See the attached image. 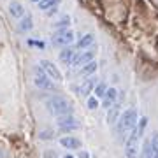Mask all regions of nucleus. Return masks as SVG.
Here are the masks:
<instances>
[{
	"instance_id": "f257e3e1",
	"label": "nucleus",
	"mask_w": 158,
	"mask_h": 158,
	"mask_svg": "<svg viewBox=\"0 0 158 158\" xmlns=\"http://www.w3.org/2000/svg\"><path fill=\"white\" fill-rule=\"evenodd\" d=\"M148 127V118L146 116H141L139 118V123L130 130L128 137H127V142H125V156L127 158H139L141 156V141L142 135H144V130Z\"/></svg>"
},
{
	"instance_id": "f03ea898",
	"label": "nucleus",
	"mask_w": 158,
	"mask_h": 158,
	"mask_svg": "<svg viewBox=\"0 0 158 158\" xmlns=\"http://www.w3.org/2000/svg\"><path fill=\"white\" fill-rule=\"evenodd\" d=\"M139 123V114H137V109L130 107L127 111L121 113V116L116 121V132L119 135H125V134H130V130L134 128L135 125Z\"/></svg>"
},
{
	"instance_id": "7ed1b4c3",
	"label": "nucleus",
	"mask_w": 158,
	"mask_h": 158,
	"mask_svg": "<svg viewBox=\"0 0 158 158\" xmlns=\"http://www.w3.org/2000/svg\"><path fill=\"white\" fill-rule=\"evenodd\" d=\"M46 107H48V111L51 114H55V116L70 114L74 111L70 100L65 98V97H62V95H55V97H51V98H48L46 100Z\"/></svg>"
},
{
	"instance_id": "20e7f679",
	"label": "nucleus",
	"mask_w": 158,
	"mask_h": 158,
	"mask_svg": "<svg viewBox=\"0 0 158 158\" xmlns=\"http://www.w3.org/2000/svg\"><path fill=\"white\" fill-rule=\"evenodd\" d=\"M35 70V76H34V85L39 88V90H44V91H53L55 90V83H53V79L46 74V70L40 65L34 69Z\"/></svg>"
},
{
	"instance_id": "39448f33",
	"label": "nucleus",
	"mask_w": 158,
	"mask_h": 158,
	"mask_svg": "<svg viewBox=\"0 0 158 158\" xmlns=\"http://www.w3.org/2000/svg\"><path fill=\"white\" fill-rule=\"evenodd\" d=\"M74 39H76V35L70 28H60V30H55V34L51 35V44L65 48V46L72 44Z\"/></svg>"
},
{
	"instance_id": "423d86ee",
	"label": "nucleus",
	"mask_w": 158,
	"mask_h": 158,
	"mask_svg": "<svg viewBox=\"0 0 158 158\" xmlns=\"http://www.w3.org/2000/svg\"><path fill=\"white\" fill-rule=\"evenodd\" d=\"M56 127H58V132L62 134H69V132H74L76 128H79V121L76 119L72 113L70 114H62L56 118Z\"/></svg>"
},
{
	"instance_id": "0eeeda50",
	"label": "nucleus",
	"mask_w": 158,
	"mask_h": 158,
	"mask_svg": "<svg viewBox=\"0 0 158 158\" xmlns=\"http://www.w3.org/2000/svg\"><path fill=\"white\" fill-rule=\"evenodd\" d=\"M141 158H158V132L153 134L151 139H146L144 141Z\"/></svg>"
},
{
	"instance_id": "6e6552de",
	"label": "nucleus",
	"mask_w": 158,
	"mask_h": 158,
	"mask_svg": "<svg viewBox=\"0 0 158 158\" xmlns=\"http://www.w3.org/2000/svg\"><path fill=\"white\" fill-rule=\"evenodd\" d=\"M91 60H95V49H83L79 53H76L72 65L74 67H83V65H86Z\"/></svg>"
},
{
	"instance_id": "1a4fd4ad",
	"label": "nucleus",
	"mask_w": 158,
	"mask_h": 158,
	"mask_svg": "<svg viewBox=\"0 0 158 158\" xmlns=\"http://www.w3.org/2000/svg\"><path fill=\"white\" fill-rule=\"evenodd\" d=\"M40 67L46 70V74L49 76L53 81H62L63 79V76H62V72H60V69L55 65L53 62H49V60H40V63H39Z\"/></svg>"
},
{
	"instance_id": "9d476101",
	"label": "nucleus",
	"mask_w": 158,
	"mask_h": 158,
	"mask_svg": "<svg viewBox=\"0 0 158 158\" xmlns=\"http://www.w3.org/2000/svg\"><path fill=\"white\" fill-rule=\"evenodd\" d=\"M121 106H119L118 102H114L113 106L107 109V116H106V123L107 125H116V121H118V118L121 116Z\"/></svg>"
},
{
	"instance_id": "9b49d317",
	"label": "nucleus",
	"mask_w": 158,
	"mask_h": 158,
	"mask_svg": "<svg viewBox=\"0 0 158 158\" xmlns=\"http://www.w3.org/2000/svg\"><path fill=\"white\" fill-rule=\"evenodd\" d=\"M58 144H60L62 148H65V149H79V148L83 146L81 141H79L77 137H74V135H63V137H60Z\"/></svg>"
},
{
	"instance_id": "f8f14e48",
	"label": "nucleus",
	"mask_w": 158,
	"mask_h": 158,
	"mask_svg": "<svg viewBox=\"0 0 158 158\" xmlns=\"http://www.w3.org/2000/svg\"><path fill=\"white\" fill-rule=\"evenodd\" d=\"M74 56H76V48L65 46V48L60 51V55H58V60H60L62 63H65V65H72Z\"/></svg>"
},
{
	"instance_id": "ddd939ff",
	"label": "nucleus",
	"mask_w": 158,
	"mask_h": 158,
	"mask_svg": "<svg viewBox=\"0 0 158 158\" xmlns=\"http://www.w3.org/2000/svg\"><path fill=\"white\" fill-rule=\"evenodd\" d=\"M114 102H118V90H116L114 86H111V88H107L106 95H104V98H102V107L109 109Z\"/></svg>"
},
{
	"instance_id": "4468645a",
	"label": "nucleus",
	"mask_w": 158,
	"mask_h": 158,
	"mask_svg": "<svg viewBox=\"0 0 158 158\" xmlns=\"http://www.w3.org/2000/svg\"><path fill=\"white\" fill-rule=\"evenodd\" d=\"M93 42H95V35L93 34H85L81 39L76 42V49H79V51H83V49H90L91 46H93Z\"/></svg>"
},
{
	"instance_id": "2eb2a0df",
	"label": "nucleus",
	"mask_w": 158,
	"mask_h": 158,
	"mask_svg": "<svg viewBox=\"0 0 158 158\" xmlns=\"http://www.w3.org/2000/svg\"><path fill=\"white\" fill-rule=\"evenodd\" d=\"M9 12H11L12 18L21 19V18L25 16V7H23L19 2H11V4H9Z\"/></svg>"
},
{
	"instance_id": "dca6fc26",
	"label": "nucleus",
	"mask_w": 158,
	"mask_h": 158,
	"mask_svg": "<svg viewBox=\"0 0 158 158\" xmlns=\"http://www.w3.org/2000/svg\"><path fill=\"white\" fill-rule=\"evenodd\" d=\"M97 69H98L97 60H91V62H88L86 65L81 67V76H83V77H90V76H93V74L97 72Z\"/></svg>"
},
{
	"instance_id": "f3484780",
	"label": "nucleus",
	"mask_w": 158,
	"mask_h": 158,
	"mask_svg": "<svg viewBox=\"0 0 158 158\" xmlns=\"http://www.w3.org/2000/svg\"><path fill=\"white\" fill-rule=\"evenodd\" d=\"M32 28H34V19H32L30 14H25V16L19 19V30L27 34V32H30Z\"/></svg>"
},
{
	"instance_id": "a211bd4d",
	"label": "nucleus",
	"mask_w": 158,
	"mask_h": 158,
	"mask_svg": "<svg viewBox=\"0 0 158 158\" xmlns=\"http://www.w3.org/2000/svg\"><path fill=\"white\" fill-rule=\"evenodd\" d=\"M95 81L93 79H88V81H85L83 85H81V90H79V93L83 97H90V93H93V90H95Z\"/></svg>"
},
{
	"instance_id": "6ab92c4d",
	"label": "nucleus",
	"mask_w": 158,
	"mask_h": 158,
	"mask_svg": "<svg viewBox=\"0 0 158 158\" xmlns=\"http://www.w3.org/2000/svg\"><path fill=\"white\" fill-rule=\"evenodd\" d=\"M62 0H40L39 4H37V7H39L40 11H49L51 7H55V6H58Z\"/></svg>"
},
{
	"instance_id": "aec40b11",
	"label": "nucleus",
	"mask_w": 158,
	"mask_h": 158,
	"mask_svg": "<svg viewBox=\"0 0 158 158\" xmlns=\"http://www.w3.org/2000/svg\"><path fill=\"white\" fill-rule=\"evenodd\" d=\"M70 27V16H62L60 19L53 23V28L55 30H60V28H69Z\"/></svg>"
},
{
	"instance_id": "412c9836",
	"label": "nucleus",
	"mask_w": 158,
	"mask_h": 158,
	"mask_svg": "<svg viewBox=\"0 0 158 158\" xmlns=\"http://www.w3.org/2000/svg\"><path fill=\"white\" fill-rule=\"evenodd\" d=\"M109 86L104 83V81H100V83H97L95 85V90H93V95L98 97V98H104V95H106V91H107Z\"/></svg>"
},
{
	"instance_id": "4be33fe9",
	"label": "nucleus",
	"mask_w": 158,
	"mask_h": 158,
	"mask_svg": "<svg viewBox=\"0 0 158 158\" xmlns=\"http://www.w3.org/2000/svg\"><path fill=\"white\" fill-rule=\"evenodd\" d=\"M86 106H88V109H90V111H95V109L100 106V102H98V97H95V95L88 97V102H86Z\"/></svg>"
},
{
	"instance_id": "5701e85b",
	"label": "nucleus",
	"mask_w": 158,
	"mask_h": 158,
	"mask_svg": "<svg viewBox=\"0 0 158 158\" xmlns=\"http://www.w3.org/2000/svg\"><path fill=\"white\" fill-rule=\"evenodd\" d=\"M39 137H40V141H49V139H53V137H55V132H53V130H42V132H40L39 134Z\"/></svg>"
},
{
	"instance_id": "b1692460",
	"label": "nucleus",
	"mask_w": 158,
	"mask_h": 158,
	"mask_svg": "<svg viewBox=\"0 0 158 158\" xmlns=\"http://www.w3.org/2000/svg\"><path fill=\"white\" fill-rule=\"evenodd\" d=\"M28 44H30V46H37L39 49H44V48H46V44L42 42V40H34V39H30V40H28Z\"/></svg>"
},
{
	"instance_id": "393cba45",
	"label": "nucleus",
	"mask_w": 158,
	"mask_h": 158,
	"mask_svg": "<svg viewBox=\"0 0 158 158\" xmlns=\"http://www.w3.org/2000/svg\"><path fill=\"white\" fill-rule=\"evenodd\" d=\"M58 155H56V151H44V158H56Z\"/></svg>"
},
{
	"instance_id": "a878e982",
	"label": "nucleus",
	"mask_w": 158,
	"mask_h": 158,
	"mask_svg": "<svg viewBox=\"0 0 158 158\" xmlns=\"http://www.w3.org/2000/svg\"><path fill=\"white\" fill-rule=\"evenodd\" d=\"M62 158H76V156H74V155H69V153H67V155H63Z\"/></svg>"
},
{
	"instance_id": "bb28decb",
	"label": "nucleus",
	"mask_w": 158,
	"mask_h": 158,
	"mask_svg": "<svg viewBox=\"0 0 158 158\" xmlns=\"http://www.w3.org/2000/svg\"><path fill=\"white\" fill-rule=\"evenodd\" d=\"M32 2H37V4H39V2H40V0H32Z\"/></svg>"
}]
</instances>
